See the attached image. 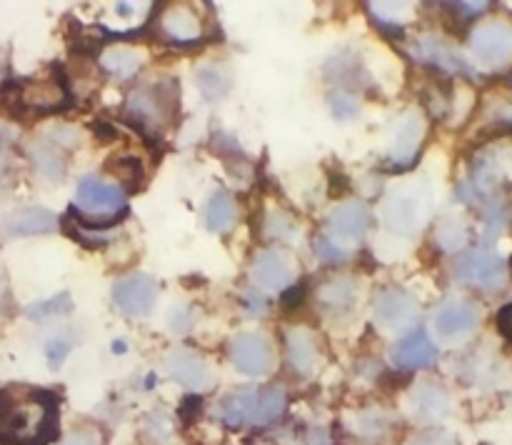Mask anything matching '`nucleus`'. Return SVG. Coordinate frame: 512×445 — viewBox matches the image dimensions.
Here are the masks:
<instances>
[{
    "label": "nucleus",
    "instance_id": "f257e3e1",
    "mask_svg": "<svg viewBox=\"0 0 512 445\" xmlns=\"http://www.w3.org/2000/svg\"><path fill=\"white\" fill-rule=\"evenodd\" d=\"M58 428V400L40 388L0 390V445H43Z\"/></svg>",
    "mask_w": 512,
    "mask_h": 445
},
{
    "label": "nucleus",
    "instance_id": "f03ea898",
    "mask_svg": "<svg viewBox=\"0 0 512 445\" xmlns=\"http://www.w3.org/2000/svg\"><path fill=\"white\" fill-rule=\"evenodd\" d=\"M75 210L80 220L90 228H110L125 218L128 205H125V193L118 183H108L95 175H85L75 190Z\"/></svg>",
    "mask_w": 512,
    "mask_h": 445
},
{
    "label": "nucleus",
    "instance_id": "7ed1b4c3",
    "mask_svg": "<svg viewBox=\"0 0 512 445\" xmlns=\"http://www.w3.org/2000/svg\"><path fill=\"white\" fill-rule=\"evenodd\" d=\"M178 110V83L160 80L153 88H138L128 95L125 115L143 135H155Z\"/></svg>",
    "mask_w": 512,
    "mask_h": 445
},
{
    "label": "nucleus",
    "instance_id": "20e7f679",
    "mask_svg": "<svg viewBox=\"0 0 512 445\" xmlns=\"http://www.w3.org/2000/svg\"><path fill=\"white\" fill-rule=\"evenodd\" d=\"M285 410V393L280 388L243 390V393L228 395L218 405V418L230 428L240 425H265L280 418Z\"/></svg>",
    "mask_w": 512,
    "mask_h": 445
},
{
    "label": "nucleus",
    "instance_id": "39448f33",
    "mask_svg": "<svg viewBox=\"0 0 512 445\" xmlns=\"http://www.w3.org/2000/svg\"><path fill=\"white\" fill-rule=\"evenodd\" d=\"M58 73H53L50 80H28V83L15 85L13 93V108L18 110H33V113H55L60 108H68L73 100H70L68 85H65L63 73L60 68H55Z\"/></svg>",
    "mask_w": 512,
    "mask_h": 445
},
{
    "label": "nucleus",
    "instance_id": "423d86ee",
    "mask_svg": "<svg viewBox=\"0 0 512 445\" xmlns=\"http://www.w3.org/2000/svg\"><path fill=\"white\" fill-rule=\"evenodd\" d=\"M473 58L483 68H500L512 58V28L505 20H488L470 35Z\"/></svg>",
    "mask_w": 512,
    "mask_h": 445
},
{
    "label": "nucleus",
    "instance_id": "0eeeda50",
    "mask_svg": "<svg viewBox=\"0 0 512 445\" xmlns=\"http://www.w3.org/2000/svg\"><path fill=\"white\" fill-rule=\"evenodd\" d=\"M455 275L468 285L495 290L503 288L505 280H508V268H505L503 258L495 255L493 250H470L458 260Z\"/></svg>",
    "mask_w": 512,
    "mask_h": 445
},
{
    "label": "nucleus",
    "instance_id": "6e6552de",
    "mask_svg": "<svg viewBox=\"0 0 512 445\" xmlns=\"http://www.w3.org/2000/svg\"><path fill=\"white\" fill-rule=\"evenodd\" d=\"M230 363L248 378H263L273 368V348L260 333H240L228 345Z\"/></svg>",
    "mask_w": 512,
    "mask_h": 445
},
{
    "label": "nucleus",
    "instance_id": "1a4fd4ad",
    "mask_svg": "<svg viewBox=\"0 0 512 445\" xmlns=\"http://www.w3.org/2000/svg\"><path fill=\"white\" fill-rule=\"evenodd\" d=\"M158 298V283L145 273H133L113 285V300L130 318H143L153 310Z\"/></svg>",
    "mask_w": 512,
    "mask_h": 445
},
{
    "label": "nucleus",
    "instance_id": "9d476101",
    "mask_svg": "<svg viewBox=\"0 0 512 445\" xmlns=\"http://www.w3.org/2000/svg\"><path fill=\"white\" fill-rule=\"evenodd\" d=\"M373 223V213L360 200H350V203L338 205L328 218V233L330 240H340V243H358L365 238Z\"/></svg>",
    "mask_w": 512,
    "mask_h": 445
},
{
    "label": "nucleus",
    "instance_id": "9b49d317",
    "mask_svg": "<svg viewBox=\"0 0 512 445\" xmlns=\"http://www.w3.org/2000/svg\"><path fill=\"white\" fill-rule=\"evenodd\" d=\"M383 223L395 235L418 233L423 223V203L413 193H393L383 205Z\"/></svg>",
    "mask_w": 512,
    "mask_h": 445
},
{
    "label": "nucleus",
    "instance_id": "f8f14e48",
    "mask_svg": "<svg viewBox=\"0 0 512 445\" xmlns=\"http://www.w3.org/2000/svg\"><path fill=\"white\" fill-rule=\"evenodd\" d=\"M375 320L385 328H405L418 315V300L403 288H388L375 298Z\"/></svg>",
    "mask_w": 512,
    "mask_h": 445
},
{
    "label": "nucleus",
    "instance_id": "ddd939ff",
    "mask_svg": "<svg viewBox=\"0 0 512 445\" xmlns=\"http://www.w3.org/2000/svg\"><path fill=\"white\" fill-rule=\"evenodd\" d=\"M168 375L188 390H205L210 385V368L198 353L188 348H178L165 358Z\"/></svg>",
    "mask_w": 512,
    "mask_h": 445
},
{
    "label": "nucleus",
    "instance_id": "4468645a",
    "mask_svg": "<svg viewBox=\"0 0 512 445\" xmlns=\"http://www.w3.org/2000/svg\"><path fill=\"white\" fill-rule=\"evenodd\" d=\"M433 323L440 338L458 340L475 330V325H478V308L473 303H468V300H448L435 313Z\"/></svg>",
    "mask_w": 512,
    "mask_h": 445
},
{
    "label": "nucleus",
    "instance_id": "2eb2a0df",
    "mask_svg": "<svg viewBox=\"0 0 512 445\" xmlns=\"http://www.w3.org/2000/svg\"><path fill=\"white\" fill-rule=\"evenodd\" d=\"M438 358V348L425 330H413L393 345V363L403 370L428 368Z\"/></svg>",
    "mask_w": 512,
    "mask_h": 445
},
{
    "label": "nucleus",
    "instance_id": "dca6fc26",
    "mask_svg": "<svg viewBox=\"0 0 512 445\" xmlns=\"http://www.w3.org/2000/svg\"><path fill=\"white\" fill-rule=\"evenodd\" d=\"M253 280L265 290H283L293 280V263L283 250H263L253 263Z\"/></svg>",
    "mask_w": 512,
    "mask_h": 445
},
{
    "label": "nucleus",
    "instance_id": "f3484780",
    "mask_svg": "<svg viewBox=\"0 0 512 445\" xmlns=\"http://www.w3.org/2000/svg\"><path fill=\"white\" fill-rule=\"evenodd\" d=\"M410 408H413V415L423 423H433V420H440L448 415L450 398L440 385L435 383H420L415 388L413 398H410Z\"/></svg>",
    "mask_w": 512,
    "mask_h": 445
},
{
    "label": "nucleus",
    "instance_id": "a211bd4d",
    "mask_svg": "<svg viewBox=\"0 0 512 445\" xmlns=\"http://www.w3.org/2000/svg\"><path fill=\"white\" fill-rule=\"evenodd\" d=\"M160 30L175 43H190V40H198L203 35V25H200L198 15L185 8V5H175V8L165 10L160 15Z\"/></svg>",
    "mask_w": 512,
    "mask_h": 445
},
{
    "label": "nucleus",
    "instance_id": "6ab92c4d",
    "mask_svg": "<svg viewBox=\"0 0 512 445\" xmlns=\"http://www.w3.org/2000/svg\"><path fill=\"white\" fill-rule=\"evenodd\" d=\"M55 215L45 208H23L15 210L8 220H5V230L10 235H43L55 228Z\"/></svg>",
    "mask_w": 512,
    "mask_h": 445
},
{
    "label": "nucleus",
    "instance_id": "aec40b11",
    "mask_svg": "<svg viewBox=\"0 0 512 445\" xmlns=\"http://www.w3.org/2000/svg\"><path fill=\"white\" fill-rule=\"evenodd\" d=\"M423 140V120L420 115H408L403 123L395 130V143H393V160L398 165H408L410 160L418 153V145Z\"/></svg>",
    "mask_w": 512,
    "mask_h": 445
},
{
    "label": "nucleus",
    "instance_id": "412c9836",
    "mask_svg": "<svg viewBox=\"0 0 512 445\" xmlns=\"http://www.w3.org/2000/svg\"><path fill=\"white\" fill-rule=\"evenodd\" d=\"M285 353H288V363L295 373L305 375L313 370L315 363V340L313 335L305 333L303 328H293L285 335Z\"/></svg>",
    "mask_w": 512,
    "mask_h": 445
},
{
    "label": "nucleus",
    "instance_id": "4be33fe9",
    "mask_svg": "<svg viewBox=\"0 0 512 445\" xmlns=\"http://www.w3.org/2000/svg\"><path fill=\"white\" fill-rule=\"evenodd\" d=\"M415 55L430 65H438L440 70H468L465 60L460 58L458 50L440 38H423L415 48Z\"/></svg>",
    "mask_w": 512,
    "mask_h": 445
},
{
    "label": "nucleus",
    "instance_id": "5701e85b",
    "mask_svg": "<svg viewBox=\"0 0 512 445\" xmlns=\"http://www.w3.org/2000/svg\"><path fill=\"white\" fill-rule=\"evenodd\" d=\"M30 155H33V163L45 178L60 180L65 173V158L60 153L58 143H50V140H38V143L30 145Z\"/></svg>",
    "mask_w": 512,
    "mask_h": 445
},
{
    "label": "nucleus",
    "instance_id": "b1692460",
    "mask_svg": "<svg viewBox=\"0 0 512 445\" xmlns=\"http://www.w3.org/2000/svg\"><path fill=\"white\" fill-rule=\"evenodd\" d=\"M205 220L213 233H228L235 223V203L230 193L225 190H215L208 200V210H205Z\"/></svg>",
    "mask_w": 512,
    "mask_h": 445
},
{
    "label": "nucleus",
    "instance_id": "393cba45",
    "mask_svg": "<svg viewBox=\"0 0 512 445\" xmlns=\"http://www.w3.org/2000/svg\"><path fill=\"white\" fill-rule=\"evenodd\" d=\"M100 65L115 78H130L140 68V53L128 45H113L100 55Z\"/></svg>",
    "mask_w": 512,
    "mask_h": 445
},
{
    "label": "nucleus",
    "instance_id": "a878e982",
    "mask_svg": "<svg viewBox=\"0 0 512 445\" xmlns=\"http://www.w3.org/2000/svg\"><path fill=\"white\" fill-rule=\"evenodd\" d=\"M195 83L208 100H220L230 90V73L220 65H203L195 70Z\"/></svg>",
    "mask_w": 512,
    "mask_h": 445
},
{
    "label": "nucleus",
    "instance_id": "bb28decb",
    "mask_svg": "<svg viewBox=\"0 0 512 445\" xmlns=\"http://www.w3.org/2000/svg\"><path fill=\"white\" fill-rule=\"evenodd\" d=\"M325 75H328L330 80H335L338 85H345V88H355V85L363 83V68H360L358 60L350 53L333 58V63L328 65Z\"/></svg>",
    "mask_w": 512,
    "mask_h": 445
},
{
    "label": "nucleus",
    "instance_id": "cd10ccee",
    "mask_svg": "<svg viewBox=\"0 0 512 445\" xmlns=\"http://www.w3.org/2000/svg\"><path fill=\"white\" fill-rule=\"evenodd\" d=\"M323 303L328 310H348L355 300V283L350 278H338L323 288Z\"/></svg>",
    "mask_w": 512,
    "mask_h": 445
},
{
    "label": "nucleus",
    "instance_id": "c85d7f7f",
    "mask_svg": "<svg viewBox=\"0 0 512 445\" xmlns=\"http://www.w3.org/2000/svg\"><path fill=\"white\" fill-rule=\"evenodd\" d=\"M108 170L110 173L118 178L120 188H140V183H143V165H140V160H135L133 155H125V158H113L108 163Z\"/></svg>",
    "mask_w": 512,
    "mask_h": 445
},
{
    "label": "nucleus",
    "instance_id": "c756f323",
    "mask_svg": "<svg viewBox=\"0 0 512 445\" xmlns=\"http://www.w3.org/2000/svg\"><path fill=\"white\" fill-rule=\"evenodd\" d=\"M468 240V228L460 218H448L438 228V245L443 250H460Z\"/></svg>",
    "mask_w": 512,
    "mask_h": 445
},
{
    "label": "nucleus",
    "instance_id": "7c9ffc66",
    "mask_svg": "<svg viewBox=\"0 0 512 445\" xmlns=\"http://www.w3.org/2000/svg\"><path fill=\"white\" fill-rule=\"evenodd\" d=\"M70 308H73V300H70V295L60 293L58 298H50V300H43V303L30 305L28 315L35 320H45V318H53V315L70 313Z\"/></svg>",
    "mask_w": 512,
    "mask_h": 445
},
{
    "label": "nucleus",
    "instance_id": "2f4dec72",
    "mask_svg": "<svg viewBox=\"0 0 512 445\" xmlns=\"http://www.w3.org/2000/svg\"><path fill=\"white\" fill-rule=\"evenodd\" d=\"M70 340L63 338V335H55V338L48 340V345H45V358H48V365L50 368H60L63 365V360L70 355Z\"/></svg>",
    "mask_w": 512,
    "mask_h": 445
},
{
    "label": "nucleus",
    "instance_id": "473e14b6",
    "mask_svg": "<svg viewBox=\"0 0 512 445\" xmlns=\"http://www.w3.org/2000/svg\"><path fill=\"white\" fill-rule=\"evenodd\" d=\"M315 255H318L323 263H343L345 260V250L338 248L330 238L315 240Z\"/></svg>",
    "mask_w": 512,
    "mask_h": 445
},
{
    "label": "nucleus",
    "instance_id": "72a5a7b5",
    "mask_svg": "<svg viewBox=\"0 0 512 445\" xmlns=\"http://www.w3.org/2000/svg\"><path fill=\"white\" fill-rule=\"evenodd\" d=\"M330 105H333V115L338 120H348V118H355L358 115V105H355V100L350 98L348 93H335V98L330 100Z\"/></svg>",
    "mask_w": 512,
    "mask_h": 445
},
{
    "label": "nucleus",
    "instance_id": "f704fd0d",
    "mask_svg": "<svg viewBox=\"0 0 512 445\" xmlns=\"http://www.w3.org/2000/svg\"><path fill=\"white\" fill-rule=\"evenodd\" d=\"M268 230H270V235H275V238H293V235L298 233V230H295V225H293V220L285 218V215L278 213V210L270 215Z\"/></svg>",
    "mask_w": 512,
    "mask_h": 445
},
{
    "label": "nucleus",
    "instance_id": "c9c22d12",
    "mask_svg": "<svg viewBox=\"0 0 512 445\" xmlns=\"http://www.w3.org/2000/svg\"><path fill=\"white\" fill-rule=\"evenodd\" d=\"M190 323H193V313H190V310L175 308V305H173V308H170L168 325L175 330V333H185V330L190 328Z\"/></svg>",
    "mask_w": 512,
    "mask_h": 445
},
{
    "label": "nucleus",
    "instance_id": "e433bc0d",
    "mask_svg": "<svg viewBox=\"0 0 512 445\" xmlns=\"http://www.w3.org/2000/svg\"><path fill=\"white\" fill-rule=\"evenodd\" d=\"M413 445H458L453 435L443 433V430H430V433L420 435Z\"/></svg>",
    "mask_w": 512,
    "mask_h": 445
},
{
    "label": "nucleus",
    "instance_id": "4c0bfd02",
    "mask_svg": "<svg viewBox=\"0 0 512 445\" xmlns=\"http://www.w3.org/2000/svg\"><path fill=\"white\" fill-rule=\"evenodd\" d=\"M498 330L500 335H503V338L512 345V303L503 305V308L498 310Z\"/></svg>",
    "mask_w": 512,
    "mask_h": 445
},
{
    "label": "nucleus",
    "instance_id": "58836bf2",
    "mask_svg": "<svg viewBox=\"0 0 512 445\" xmlns=\"http://www.w3.org/2000/svg\"><path fill=\"white\" fill-rule=\"evenodd\" d=\"M63 445H98V440L88 433H75V435H70Z\"/></svg>",
    "mask_w": 512,
    "mask_h": 445
},
{
    "label": "nucleus",
    "instance_id": "ea45409f",
    "mask_svg": "<svg viewBox=\"0 0 512 445\" xmlns=\"http://www.w3.org/2000/svg\"><path fill=\"white\" fill-rule=\"evenodd\" d=\"M300 298H303V288H298V293H288V295H285L283 305H285V308H293V303L298 305Z\"/></svg>",
    "mask_w": 512,
    "mask_h": 445
}]
</instances>
